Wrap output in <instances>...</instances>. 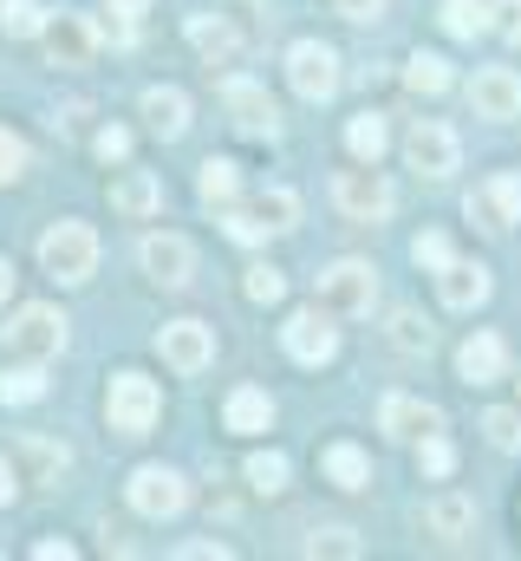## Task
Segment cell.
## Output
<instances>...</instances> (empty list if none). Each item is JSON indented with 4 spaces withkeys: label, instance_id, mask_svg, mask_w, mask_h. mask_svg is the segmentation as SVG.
<instances>
[{
    "label": "cell",
    "instance_id": "obj_1",
    "mask_svg": "<svg viewBox=\"0 0 521 561\" xmlns=\"http://www.w3.org/2000/svg\"><path fill=\"white\" fill-rule=\"evenodd\" d=\"M39 268L53 280H66V287L92 280V268H99V236H92L85 222H53V229L39 236Z\"/></svg>",
    "mask_w": 521,
    "mask_h": 561
},
{
    "label": "cell",
    "instance_id": "obj_2",
    "mask_svg": "<svg viewBox=\"0 0 521 561\" xmlns=\"http://www.w3.org/2000/svg\"><path fill=\"white\" fill-rule=\"evenodd\" d=\"M320 307L339 313V320H366V313L379 307V275H372L366 262H333V268L320 275Z\"/></svg>",
    "mask_w": 521,
    "mask_h": 561
},
{
    "label": "cell",
    "instance_id": "obj_3",
    "mask_svg": "<svg viewBox=\"0 0 521 561\" xmlns=\"http://www.w3.org/2000/svg\"><path fill=\"white\" fill-rule=\"evenodd\" d=\"M287 85L306 99V105H326L339 92V53L320 46V39H293L287 46Z\"/></svg>",
    "mask_w": 521,
    "mask_h": 561
},
{
    "label": "cell",
    "instance_id": "obj_4",
    "mask_svg": "<svg viewBox=\"0 0 521 561\" xmlns=\"http://www.w3.org/2000/svg\"><path fill=\"white\" fill-rule=\"evenodd\" d=\"M105 412H112V431H118V437H143V431L157 424V412H163V392H157L143 373H118Z\"/></svg>",
    "mask_w": 521,
    "mask_h": 561
},
{
    "label": "cell",
    "instance_id": "obj_5",
    "mask_svg": "<svg viewBox=\"0 0 521 561\" xmlns=\"http://www.w3.org/2000/svg\"><path fill=\"white\" fill-rule=\"evenodd\" d=\"M333 203H339V216H352V222H385V216H391V183L379 176V163L339 170Z\"/></svg>",
    "mask_w": 521,
    "mask_h": 561
},
{
    "label": "cell",
    "instance_id": "obj_6",
    "mask_svg": "<svg viewBox=\"0 0 521 561\" xmlns=\"http://www.w3.org/2000/svg\"><path fill=\"white\" fill-rule=\"evenodd\" d=\"M7 346H13L20 359H53V353L66 346V313H59V307H46V300L20 307V313H13V327H7Z\"/></svg>",
    "mask_w": 521,
    "mask_h": 561
},
{
    "label": "cell",
    "instance_id": "obj_7",
    "mask_svg": "<svg viewBox=\"0 0 521 561\" xmlns=\"http://www.w3.org/2000/svg\"><path fill=\"white\" fill-rule=\"evenodd\" d=\"M183 503H189V483H183L176 470H163V463H143V470H130V510H137V516L163 523V516H176Z\"/></svg>",
    "mask_w": 521,
    "mask_h": 561
},
{
    "label": "cell",
    "instance_id": "obj_8",
    "mask_svg": "<svg viewBox=\"0 0 521 561\" xmlns=\"http://www.w3.org/2000/svg\"><path fill=\"white\" fill-rule=\"evenodd\" d=\"M463 209H470V222H483L489 236H509V229L521 222V170L489 176V183H483V190H476Z\"/></svg>",
    "mask_w": 521,
    "mask_h": 561
},
{
    "label": "cell",
    "instance_id": "obj_9",
    "mask_svg": "<svg viewBox=\"0 0 521 561\" xmlns=\"http://www.w3.org/2000/svg\"><path fill=\"white\" fill-rule=\"evenodd\" d=\"M183 33H189V46L202 53V66H235V59L255 46L229 13H189V26H183Z\"/></svg>",
    "mask_w": 521,
    "mask_h": 561
},
{
    "label": "cell",
    "instance_id": "obj_10",
    "mask_svg": "<svg viewBox=\"0 0 521 561\" xmlns=\"http://www.w3.org/2000/svg\"><path fill=\"white\" fill-rule=\"evenodd\" d=\"M280 340H287V359H300V366H326V359L339 353V327L326 320V307L293 313V320L280 327Z\"/></svg>",
    "mask_w": 521,
    "mask_h": 561
},
{
    "label": "cell",
    "instance_id": "obj_11",
    "mask_svg": "<svg viewBox=\"0 0 521 561\" xmlns=\"http://www.w3.org/2000/svg\"><path fill=\"white\" fill-rule=\"evenodd\" d=\"M157 353H163L170 373H202V366L216 359V333H209L202 320H170V327L157 333Z\"/></svg>",
    "mask_w": 521,
    "mask_h": 561
},
{
    "label": "cell",
    "instance_id": "obj_12",
    "mask_svg": "<svg viewBox=\"0 0 521 561\" xmlns=\"http://www.w3.org/2000/svg\"><path fill=\"white\" fill-rule=\"evenodd\" d=\"M470 112H476V118H496V125L521 118V79L509 66H483V72L470 79Z\"/></svg>",
    "mask_w": 521,
    "mask_h": 561
},
{
    "label": "cell",
    "instance_id": "obj_13",
    "mask_svg": "<svg viewBox=\"0 0 521 561\" xmlns=\"http://www.w3.org/2000/svg\"><path fill=\"white\" fill-rule=\"evenodd\" d=\"M404 157H410V170H417V176H450L463 150H456V131H450V125L424 118V125H410V138H404Z\"/></svg>",
    "mask_w": 521,
    "mask_h": 561
},
{
    "label": "cell",
    "instance_id": "obj_14",
    "mask_svg": "<svg viewBox=\"0 0 521 561\" xmlns=\"http://www.w3.org/2000/svg\"><path fill=\"white\" fill-rule=\"evenodd\" d=\"M137 262H143V275L157 287H189V275H196V249L183 236H143Z\"/></svg>",
    "mask_w": 521,
    "mask_h": 561
},
{
    "label": "cell",
    "instance_id": "obj_15",
    "mask_svg": "<svg viewBox=\"0 0 521 561\" xmlns=\"http://www.w3.org/2000/svg\"><path fill=\"white\" fill-rule=\"evenodd\" d=\"M222 105H229L235 131H248V138H274V99L260 92L255 79H229V85H222Z\"/></svg>",
    "mask_w": 521,
    "mask_h": 561
},
{
    "label": "cell",
    "instance_id": "obj_16",
    "mask_svg": "<svg viewBox=\"0 0 521 561\" xmlns=\"http://www.w3.org/2000/svg\"><path fill=\"white\" fill-rule=\"evenodd\" d=\"M391 437H404V444H417V437H430V431H443V412L437 405H424V399H410V392H391L385 412H379Z\"/></svg>",
    "mask_w": 521,
    "mask_h": 561
},
{
    "label": "cell",
    "instance_id": "obj_17",
    "mask_svg": "<svg viewBox=\"0 0 521 561\" xmlns=\"http://www.w3.org/2000/svg\"><path fill=\"white\" fill-rule=\"evenodd\" d=\"M437 294H443V307L470 313V307L489 300V268L483 262H450V268H437Z\"/></svg>",
    "mask_w": 521,
    "mask_h": 561
},
{
    "label": "cell",
    "instance_id": "obj_18",
    "mask_svg": "<svg viewBox=\"0 0 521 561\" xmlns=\"http://www.w3.org/2000/svg\"><path fill=\"white\" fill-rule=\"evenodd\" d=\"M456 373H463L470 386H496V379L509 373V346H502L496 333H476V340H463V353H456Z\"/></svg>",
    "mask_w": 521,
    "mask_h": 561
},
{
    "label": "cell",
    "instance_id": "obj_19",
    "mask_svg": "<svg viewBox=\"0 0 521 561\" xmlns=\"http://www.w3.org/2000/svg\"><path fill=\"white\" fill-rule=\"evenodd\" d=\"M92 39H99L92 20H72V13L46 20V53H53V66H79V59L92 53Z\"/></svg>",
    "mask_w": 521,
    "mask_h": 561
},
{
    "label": "cell",
    "instance_id": "obj_20",
    "mask_svg": "<svg viewBox=\"0 0 521 561\" xmlns=\"http://www.w3.org/2000/svg\"><path fill=\"white\" fill-rule=\"evenodd\" d=\"M143 118H150L157 138H183V131H189V99H183L176 85H150V92H143Z\"/></svg>",
    "mask_w": 521,
    "mask_h": 561
},
{
    "label": "cell",
    "instance_id": "obj_21",
    "mask_svg": "<svg viewBox=\"0 0 521 561\" xmlns=\"http://www.w3.org/2000/svg\"><path fill=\"white\" fill-rule=\"evenodd\" d=\"M320 470H326V483H339V490H366V483H372V457H366L359 444H326Z\"/></svg>",
    "mask_w": 521,
    "mask_h": 561
},
{
    "label": "cell",
    "instance_id": "obj_22",
    "mask_svg": "<svg viewBox=\"0 0 521 561\" xmlns=\"http://www.w3.org/2000/svg\"><path fill=\"white\" fill-rule=\"evenodd\" d=\"M424 529L443 536V542H463V536L476 529V503H470V496H437V503L424 510Z\"/></svg>",
    "mask_w": 521,
    "mask_h": 561
},
{
    "label": "cell",
    "instance_id": "obj_23",
    "mask_svg": "<svg viewBox=\"0 0 521 561\" xmlns=\"http://www.w3.org/2000/svg\"><path fill=\"white\" fill-rule=\"evenodd\" d=\"M196 196H202L209 209H235V196H242V170H235L229 157H209L202 176H196Z\"/></svg>",
    "mask_w": 521,
    "mask_h": 561
},
{
    "label": "cell",
    "instance_id": "obj_24",
    "mask_svg": "<svg viewBox=\"0 0 521 561\" xmlns=\"http://www.w3.org/2000/svg\"><path fill=\"white\" fill-rule=\"evenodd\" d=\"M112 209H125V216H150V209H163V183L150 176V170H130L112 183Z\"/></svg>",
    "mask_w": 521,
    "mask_h": 561
},
{
    "label": "cell",
    "instance_id": "obj_25",
    "mask_svg": "<svg viewBox=\"0 0 521 561\" xmlns=\"http://www.w3.org/2000/svg\"><path fill=\"white\" fill-rule=\"evenodd\" d=\"M229 431H242V437H255V431H267V419H274V399L260 392V386H242V392H229Z\"/></svg>",
    "mask_w": 521,
    "mask_h": 561
},
{
    "label": "cell",
    "instance_id": "obj_26",
    "mask_svg": "<svg viewBox=\"0 0 521 561\" xmlns=\"http://www.w3.org/2000/svg\"><path fill=\"white\" fill-rule=\"evenodd\" d=\"M496 26V0H443V33L456 39H476Z\"/></svg>",
    "mask_w": 521,
    "mask_h": 561
},
{
    "label": "cell",
    "instance_id": "obj_27",
    "mask_svg": "<svg viewBox=\"0 0 521 561\" xmlns=\"http://www.w3.org/2000/svg\"><path fill=\"white\" fill-rule=\"evenodd\" d=\"M13 457H20L26 483H59V470H66V450H59V444H46V437H26Z\"/></svg>",
    "mask_w": 521,
    "mask_h": 561
},
{
    "label": "cell",
    "instance_id": "obj_28",
    "mask_svg": "<svg viewBox=\"0 0 521 561\" xmlns=\"http://www.w3.org/2000/svg\"><path fill=\"white\" fill-rule=\"evenodd\" d=\"M248 216H255L267 236H280V229H293V216H300V196H293V190H260L255 203H248Z\"/></svg>",
    "mask_w": 521,
    "mask_h": 561
},
{
    "label": "cell",
    "instance_id": "obj_29",
    "mask_svg": "<svg viewBox=\"0 0 521 561\" xmlns=\"http://www.w3.org/2000/svg\"><path fill=\"white\" fill-rule=\"evenodd\" d=\"M404 85H410L417 99H437V92H450V66H443L437 53H410V59H404Z\"/></svg>",
    "mask_w": 521,
    "mask_h": 561
},
{
    "label": "cell",
    "instance_id": "obj_30",
    "mask_svg": "<svg viewBox=\"0 0 521 561\" xmlns=\"http://www.w3.org/2000/svg\"><path fill=\"white\" fill-rule=\"evenodd\" d=\"M385 333H391V346H397V353H410V359L437 346L430 320H424V313H410V307H397V313H391V327H385Z\"/></svg>",
    "mask_w": 521,
    "mask_h": 561
},
{
    "label": "cell",
    "instance_id": "obj_31",
    "mask_svg": "<svg viewBox=\"0 0 521 561\" xmlns=\"http://www.w3.org/2000/svg\"><path fill=\"white\" fill-rule=\"evenodd\" d=\"M137 13H143V0H105L99 7V39H112V46H130L137 39Z\"/></svg>",
    "mask_w": 521,
    "mask_h": 561
},
{
    "label": "cell",
    "instance_id": "obj_32",
    "mask_svg": "<svg viewBox=\"0 0 521 561\" xmlns=\"http://www.w3.org/2000/svg\"><path fill=\"white\" fill-rule=\"evenodd\" d=\"M346 150H352L359 163H379V157H385V118H379V112H359V118L346 125Z\"/></svg>",
    "mask_w": 521,
    "mask_h": 561
},
{
    "label": "cell",
    "instance_id": "obj_33",
    "mask_svg": "<svg viewBox=\"0 0 521 561\" xmlns=\"http://www.w3.org/2000/svg\"><path fill=\"white\" fill-rule=\"evenodd\" d=\"M33 399H46V373H39V359L13 366V373L0 379V405H33Z\"/></svg>",
    "mask_w": 521,
    "mask_h": 561
},
{
    "label": "cell",
    "instance_id": "obj_34",
    "mask_svg": "<svg viewBox=\"0 0 521 561\" xmlns=\"http://www.w3.org/2000/svg\"><path fill=\"white\" fill-rule=\"evenodd\" d=\"M0 33H13V39L46 33V7L39 0H0Z\"/></svg>",
    "mask_w": 521,
    "mask_h": 561
},
{
    "label": "cell",
    "instance_id": "obj_35",
    "mask_svg": "<svg viewBox=\"0 0 521 561\" xmlns=\"http://www.w3.org/2000/svg\"><path fill=\"white\" fill-rule=\"evenodd\" d=\"M417 470H424V477H450V470H456V450H450V437H443V431L417 437Z\"/></svg>",
    "mask_w": 521,
    "mask_h": 561
},
{
    "label": "cell",
    "instance_id": "obj_36",
    "mask_svg": "<svg viewBox=\"0 0 521 561\" xmlns=\"http://www.w3.org/2000/svg\"><path fill=\"white\" fill-rule=\"evenodd\" d=\"M248 483H255L260 496L287 490V457H280V450H255V457H248Z\"/></svg>",
    "mask_w": 521,
    "mask_h": 561
},
{
    "label": "cell",
    "instance_id": "obj_37",
    "mask_svg": "<svg viewBox=\"0 0 521 561\" xmlns=\"http://www.w3.org/2000/svg\"><path fill=\"white\" fill-rule=\"evenodd\" d=\"M410 262L424 268V275H437V268H450L456 255H450V236H437V229H424L417 242H410Z\"/></svg>",
    "mask_w": 521,
    "mask_h": 561
},
{
    "label": "cell",
    "instance_id": "obj_38",
    "mask_svg": "<svg viewBox=\"0 0 521 561\" xmlns=\"http://www.w3.org/2000/svg\"><path fill=\"white\" fill-rule=\"evenodd\" d=\"M306 556H359V536L352 529H313L306 536Z\"/></svg>",
    "mask_w": 521,
    "mask_h": 561
},
{
    "label": "cell",
    "instance_id": "obj_39",
    "mask_svg": "<svg viewBox=\"0 0 521 561\" xmlns=\"http://www.w3.org/2000/svg\"><path fill=\"white\" fill-rule=\"evenodd\" d=\"M483 431H489V444H496V450H521V412H489Z\"/></svg>",
    "mask_w": 521,
    "mask_h": 561
},
{
    "label": "cell",
    "instance_id": "obj_40",
    "mask_svg": "<svg viewBox=\"0 0 521 561\" xmlns=\"http://www.w3.org/2000/svg\"><path fill=\"white\" fill-rule=\"evenodd\" d=\"M287 294V280L274 275V268H248V300H260V307H274Z\"/></svg>",
    "mask_w": 521,
    "mask_h": 561
},
{
    "label": "cell",
    "instance_id": "obj_41",
    "mask_svg": "<svg viewBox=\"0 0 521 561\" xmlns=\"http://www.w3.org/2000/svg\"><path fill=\"white\" fill-rule=\"evenodd\" d=\"M26 170V144L13 138V131H0V183H13Z\"/></svg>",
    "mask_w": 521,
    "mask_h": 561
},
{
    "label": "cell",
    "instance_id": "obj_42",
    "mask_svg": "<svg viewBox=\"0 0 521 561\" xmlns=\"http://www.w3.org/2000/svg\"><path fill=\"white\" fill-rule=\"evenodd\" d=\"M99 157H105V163L130 157V131H125V125H105V131H99Z\"/></svg>",
    "mask_w": 521,
    "mask_h": 561
},
{
    "label": "cell",
    "instance_id": "obj_43",
    "mask_svg": "<svg viewBox=\"0 0 521 561\" xmlns=\"http://www.w3.org/2000/svg\"><path fill=\"white\" fill-rule=\"evenodd\" d=\"M496 33L502 39H521V0H496Z\"/></svg>",
    "mask_w": 521,
    "mask_h": 561
},
{
    "label": "cell",
    "instance_id": "obj_44",
    "mask_svg": "<svg viewBox=\"0 0 521 561\" xmlns=\"http://www.w3.org/2000/svg\"><path fill=\"white\" fill-rule=\"evenodd\" d=\"M379 7H385V0H339L346 20H379Z\"/></svg>",
    "mask_w": 521,
    "mask_h": 561
},
{
    "label": "cell",
    "instance_id": "obj_45",
    "mask_svg": "<svg viewBox=\"0 0 521 561\" xmlns=\"http://www.w3.org/2000/svg\"><path fill=\"white\" fill-rule=\"evenodd\" d=\"M13 490H20V477H13V463H7V457H0V510H7V503H13Z\"/></svg>",
    "mask_w": 521,
    "mask_h": 561
},
{
    "label": "cell",
    "instance_id": "obj_46",
    "mask_svg": "<svg viewBox=\"0 0 521 561\" xmlns=\"http://www.w3.org/2000/svg\"><path fill=\"white\" fill-rule=\"evenodd\" d=\"M33 556H39V561H66V556H72V542H39Z\"/></svg>",
    "mask_w": 521,
    "mask_h": 561
},
{
    "label": "cell",
    "instance_id": "obj_47",
    "mask_svg": "<svg viewBox=\"0 0 521 561\" xmlns=\"http://www.w3.org/2000/svg\"><path fill=\"white\" fill-rule=\"evenodd\" d=\"M13 294V268H7V255H0V300Z\"/></svg>",
    "mask_w": 521,
    "mask_h": 561
},
{
    "label": "cell",
    "instance_id": "obj_48",
    "mask_svg": "<svg viewBox=\"0 0 521 561\" xmlns=\"http://www.w3.org/2000/svg\"><path fill=\"white\" fill-rule=\"evenodd\" d=\"M516 386H521V379H516Z\"/></svg>",
    "mask_w": 521,
    "mask_h": 561
}]
</instances>
